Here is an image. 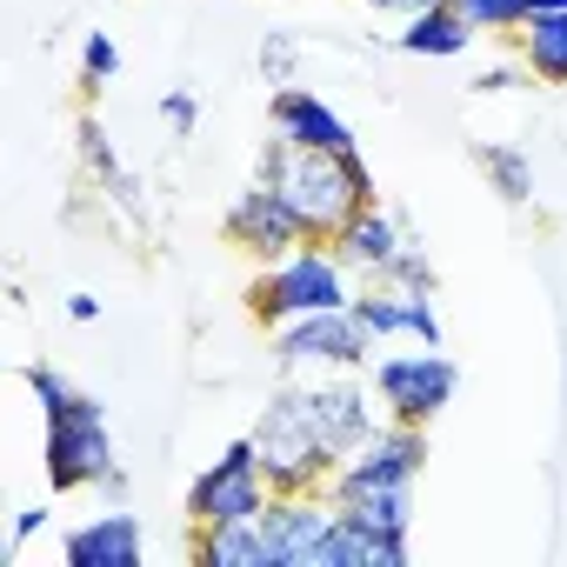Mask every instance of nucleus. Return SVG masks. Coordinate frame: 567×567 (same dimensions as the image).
<instances>
[{
	"label": "nucleus",
	"instance_id": "4",
	"mask_svg": "<svg viewBox=\"0 0 567 567\" xmlns=\"http://www.w3.org/2000/svg\"><path fill=\"white\" fill-rule=\"evenodd\" d=\"M254 447H260V474H267L274 494H321L328 474L341 467V461L328 454V441L315 434V421H308V408H301V388L274 394V401L260 408Z\"/></svg>",
	"mask_w": 567,
	"mask_h": 567
},
{
	"label": "nucleus",
	"instance_id": "11",
	"mask_svg": "<svg viewBox=\"0 0 567 567\" xmlns=\"http://www.w3.org/2000/svg\"><path fill=\"white\" fill-rule=\"evenodd\" d=\"M374 401L381 394H368L361 381H354V368H334V374H321L315 388H301V408H308V421H315V434L328 441V454L334 461H348L381 421H374Z\"/></svg>",
	"mask_w": 567,
	"mask_h": 567
},
{
	"label": "nucleus",
	"instance_id": "28",
	"mask_svg": "<svg viewBox=\"0 0 567 567\" xmlns=\"http://www.w3.org/2000/svg\"><path fill=\"white\" fill-rule=\"evenodd\" d=\"M368 8H381V14H401V21H408V14H421V8H434V0H368Z\"/></svg>",
	"mask_w": 567,
	"mask_h": 567
},
{
	"label": "nucleus",
	"instance_id": "8",
	"mask_svg": "<svg viewBox=\"0 0 567 567\" xmlns=\"http://www.w3.org/2000/svg\"><path fill=\"white\" fill-rule=\"evenodd\" d=\"M374 334H368V321L354 315V308H328V315H301V321H280L274 328V354H280V368H321V374H334V368H368L374 361Z\"/></svg>",
	"mask_w": 567,
	"mask_h": 567
},
{
	"label": "nucleus",
	"instance_id": "16",
	"mask_svg": "<svg viewBox=\"0 0 567 567\" xmlns=\"http://www.w3.org/2000/svg\"><path fill=\"white\" fill-rule=\"evenodd\" d=\"M394 48L414 54V61H454V54L474 48V21L454 8V0H434V8L408 14V28L394 34Z\"/></svg>",
	"mask_w": 567,
	"mask_h": 567
},
{
	"label": "nucleus",
	"instance_id": "9",
	"mask_svg": "<svg viewBox=\"0 0 567 567\" xmlns=\"http://www.w3.org/2000/svg\"><path fill=\"white\" fill-rule=\"evenodd\" d=\"M454 388H461V368H454V354H441V348H421V341H414V354H381V361H374V394H381L388 421L427 427V421L454 401Z\"/></svg>",
	"mask_w": 567,
	"mask_h": 567
},
{
	"label": "nucleus",
	"instance_id": "3",
	"mask_svg": "<svg viewBox=\"0 0 567 567\" xmlns=\"http://www.w3.org/2000/svg\"><path fill=\"white\" fill-rule=\"evenodd\" d=\"M354 274L328 240H301L288 260H267L260 280L247 288L254 321L280 328V321H301V315H328V308H354Z\"/></svg>",
	"mask_w": 567,
	"mask_h": 567
},
{
	"label": "nucleus",
	"instance_id": "19",
	"mask_svg": "<svg viewBox=\"0 0 567 567\" xmlns=\"http://www.w3.org/2000/svg\"><path fill=\"white\" fill-rule=\"evenodd\" d=\"M481 167H487V181H494V194L501 200H534V161L520 154V147H481Z\"/></svg>",
	"mask_w": 567,
	"mask_h": 567
},
{
	"label": "nucleus",
	"instance_id": "1",
	"mask_svg": "<svg viewBox=\"0 0 567 567\" xmlns=\"http://www.w3.org/2000/svg\"><path fill=\"white\" fill-rule=\"evenodd\" d=\"M427 467V427L414 421H381L334 474H328V501L381 534H408L414 527V481Z\"/></svg>",
	"mask_w": 567,
	"mask_h": 567
},
{
	"label": "nucleus",
	"instance_id": "2",
	"mask_svg": "<svg viewBox=\"0 0 567 567\" xmlns=\"http://www.w3.org/2000/svg\"><path fill=\"white\" fill-rule=\"evenodd\" d=\"M260 181L280 187V200L301 214L308 240H334L374 200V174L361 154H328V147H295V141H267Z\"/></svg>",
	"mask_w": 567,
	"mask_h": 567
},
{
	"label": "nucleus",
	"instance_id": "20",
	"mask_svg": "<svg viewBox=\"0 0 567 567\" xmlns=\"http://www.w3.org/2000/svg\"><path fill=\"white\" fill-rule=\"evenodd\" d=\"M454 8L474 21V34H520L534 0H454Z\"/></svg>",
	"mask_w": 567,
	"mask_h": 567
},
{
	"label": "nucleus",
	"instance_id": "27",
	"mask_svg": "<svg viewBox=\"0 0 567 567\" xmlns=\"http://www.w3.org/2000/svg\"><path fill=\"white\" fill-rule=\"evenodd\" d=\"M41 520H48V507H21V520H14V547H21L28 534H41Z\"/></svg>",
	"mask_w": 567,
	"mask_h": 567
},
{
	"label": "nucleus",
	"instance_id": "10",
	"mask_svg": "<svg viewBox=\"0 0 567 567\" xmlns=\"http://www.w3.org/2000/svg\"><path fill=\"white\" fill-rule=\"evenodd\" d=\"M227 240L247 254V260H288L301 240H308V227H301V214L288 207V200H280V187L274 181H247L234 200H227Z\"/></svg>",
	"mask_w": 567,
	"mask_h": 567
},
{
	"label": "nucleus",
	"instance_id": "7",
	"mask_svg": "<svg viewBox=\"0 0 567 567\" xmlns=\"http://www.w3.org/2000/svg\"><path fill=\"white\" fill-rule=\"evenodd\" d=\"M334 534H341V507L328 494H274L260 507L267 567H334Z\"/></svg>",
	"mask_w": 567,
	"mask_h": 567
},
{
	"label": "nucleus",
	"instance_id": "21",
	"mask_svg": "<svg viewBox=\"0 0 567 567\" xmlns=\"http://www.w3.org/2000/svg\"><path fill=\"white\" fill-rule=\"evenodd\" d=\"M114 74H121V48H114V34H87V48H81V81L101 87V81H114Z\"/></svg>",
	"mask_w": 567,
	"mask_h": 567
},
{
	"label": "nucleus",
	"instance_id": "22",
	"mask_svg": "<svg viewBox=\"0 0 567 567\" xmlns=\"http://www.w3.org/2000/svg\"><path fill=\"white\" fill-rule=\"evenodd\" d=\"M260 74H267V87H295V34L260 41Z\"/></svg>",
	"mask_w": 567,
	"mask_h": 567
},
{
	"label": "nucleus",
	"instance_id": "25",
	"mask_svg": "<svg viewBox=\"0 0 567 567\" xmlns=\"http://www.w3.org/2000/svg\"><path fill=\"white\" fill-rule=\"evenodd\" d=\"M161 121H167L174 134H194V121H200V101H194L187 87H174V94H161Z\"/></svg>",
	"mask_w": 567,
	"mask_h": 567
},
{
	"label": "nucleus",
	"instance_id": "5",
	"mask_svg": "<svg viewBox=\"0 0 567 567\" xmlns=\"http://www.w3.org/2000/svg\"><path fill=\"white\" fill-rule=\"evenodd\" d=\"M114 474H121V454L101 401L74 394L68 408H48V487L74 494V487H107Z\"/></svg>",
	"mask_w": 567,
	"mask_h": 567
},
{
	"label": "nucleus",
	"instance_id": "6",
	"mask_svg": "<svg viewBox=\"0 0 567 567\" xmlns=\"http://www.w3.org/2000/svg\"><path fill=\"white\" fill-rule=\"evenodd\" d=\"M267 501H274V487H267V474H260V447H254V434H240L214 467L194 474V487H187V520H194V527L260 520Z\"/></svg>",
	"mask_w": 567,
	"mask_h": 567
},
{
	"label": "nucleus",
	"instance_id": "23",
	"mask_svg": "<svg viewBox=\"0 0 567 567\" xmlns=\"http://www.w3.org/2000/svg\"><path fill=\"white\" fill-rule=\"evenodd\" d=\"M374 288H381V280H374ZM388 288H427V295H434V267H427V254H421L414 240L394 254V267H388Z\"/></svg>",
	"mask_w": 567,
	"mask_h": 567
},
{
	"label": "nucleus",
	"instance_id": "12",
	"mask_svg": "<svg viewBox=\"0 0 567 567\" xmlns=\"http://www.w3.org/2000/svg\"><path fill=\"white\" fill-rule=\"evenodd\" d=\"M354 315L368 321L374 341H421V348H441V315L427 301V288H361L354 295Z\"/></svg>",
	"mask_w": 567,
	"mask_h": 567
},
{
	"label": "nucleus",
	"instance_id": "14",
	"mask_svg": "<svg viewBox=\"0 0 567 567\" xmlns=\"http://www.w3.org/2000/svg\"><path fill=\"white\" fill-rule=\"evenodd\" d=\"M328 247L348 260V274H354V280H368V288H374V280H388L394 254L408 247V227H401L388 207H374V200H368V207H361V214H354L334 240H328Z\"/></svg>",
	"mask_w": 567,
	"mask_h": 567
},
{
	"label": "nucleus",
	"instance_id": "24",
	"mask_svg": "<svg viewBox=\"0 0 567 567\" xmlns=\"http://www.w3.org/2000/svg\"><path fill=\"white\" fill-rule=\"evenodd\" d=\"M28 388H34V401H41V414H48V408H68V401L81 394V388H74L68 374H61V368H28Z\"/></svg>",
	"mask_w": 567,
	"mask_h": 567
},
{
	"label": "nucleus",
	"instance_id": "17",
	"mask_svg": "<svg viewBox=\"0 0 567 567\" xmlns=\"http://www.w3.org/2000/svg\"><path fill=\"white\" fill-rule=\"evenodd\" d=\"M194 567H267V540H260V520L194 527Z\"/></svg>",
	"mask_w": 567,
	"mask_h": 567
},
{
	"label": "nucleus",
	"instance_id": "18",
	"mask_svg": "<svg viewBox=\"0 0 567 567\" xmlns=\"http://www.w3.org/2000/svg\"><path fill=\"white\" fill-rule=\"evenodd\" d=\"M520 41V68L547 87H567V14H527Z\"/></svg>",
	"mask_w": 567,
	"mask_h": 567
},
{
	"label": "nucleus",
	"instance_id": "15",
	"mask_svg": "<svg viewBox=\"0 0 567 567\" xmlns=\"http://www.w3.org/2000/svg\"><path fill=\"white\" fill-rule=\"evenodd\" d=\"M141 520L127 514V507H114V514H94V520H81V527H68L61 534V560L68 567H141Z\"/></svg>",
	"mask_w": 567,
	"mask_h": 567
},
{
	"label": "nucleus",
	"instance_id": "26",
	"mask_svg": "<svg viewBox=\"0 0 567 567\" xmlns=\"http://www.w3.org/2000/svg\"><path fill=\"white\" fill-rule=\"evenodd\" d=\"M68 315H74L81 328H94V321H101V301H94V295H68Z\"/></svg>",
	"mask_w": 567,
	"mask_h": 567
},
{
	"label": "nucleus",
	"instance_id": "13",
	"mask_svg": "<svg viewBox=\"0 0 567 567\" xmlns=\"http://www.w3.org/2000/svg\"><path fill=\"white\" fill-rule=\"evenodd\" d=\"M274 141H295V147H328V154H361L354 127L308 87H274Z\"/></svg>",
	"mask_w": 567,
	"mask_h": 567
}]
</instances>
